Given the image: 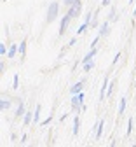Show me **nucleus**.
Returning <instances> with one entry per match:
<instances>
[{
  "label": "nucleus",
  "instance_id": "obj_29",
  "mask_svg": "<svg viewBox=\"0 0 136 147\" xmlns=\"http://www.w3.org/2000/svg\"><path fill=\"white\" fill-rule=\"evenodd\" d=\"M0 70L5 72V61H4V60H2V63H0Z\"/></svg>",
  "mask_w": 136,
  "mask_h": 147
},
{
  "label": "nucleus",
  "instance_id": "obj_34",
  "mask_svg": "<svg viewBox=\"0 0 136 147\" xmlns=\"http://www.w3.org/2000/svg\"><path fill=\"white\" fill-rule=\"evenodd\" d=\"M4 2H5V0H4Z\"/></svg>",
  "mask_w": 136,
  "mask_h": 147
},
{
  "label": "nucleus",
  "instance_id": "obj_12",
  "mask_svg": "<svg viewBox=\"0 0 136 147\" xmlns=\"http://www.w3.org/2000/svg\"><path fill=\"white\" fill-rule=\"evenodd\" d=\"M79 128H80V117H79V114H75V117H73V135L75 137L79 135Z\"/></svg>",
  "mask_w": 136,
  "mask_h": 147
},
{
  "label": "nucleus",
  "instance_id": "obj_14",
  "mask_svg": "<svg viewBox=\"0 0 136 147\" xmlns=\"http://www.w3.org/2000/svg\"><path fill=\"white\" fill-rule=\"evenodd\" d=\"M31 123H33V112L26 110V114L23 116V124H31Z\"/></svg>",
  "mask_w": 136,
  "mask_h": 147
},
{
  "label": "nucleus",
  "instance_id": "obj_1",
  "mask_svg": "<svg viewBox=\"0 0 136 147\" xmlns=\"http://www.w3.org/2000/svg\"><path fill=\"white\" fill-rule=\"evenodd\" d=\"M58 12H60V4H58V2H51V5L47 7L46 21H47V23H52L56 18H58Z\"/></svg>",
  "mask_w": 136,
  "mask_h": 147
},
{
  "label": "nucleus",
  "instance_id": "obj_15",
  "mask_svg": "<svg viewBox=\"0 0 136 147\" xmlns=\"http://www.w3.org/2000/svg\"><path fill=\"white\" fill-rule=\"evenodd\" d=\"M108 25H110L108 21H105V23L101 25V28H100V33H98L100 37H103V35H108V32H110V26H108Z\"/></svg>",
  "mask_w": 136,
  "mask_h": 147
},
{
  "label": "nucleus",
  "instance_id": "obj_17",
  "mask_svg": "<svg viewBox=\"0 0 136 147\" xmlns=\"http://www.w3.org/2000/svg\"><path fill=\"white\" fill-rule=\"evenodd\" d=\"M92 68H94V60H92V61H89V63H86V65H82V70H84L86 74H89Z\"/></svg>",
  "mask_w": 136,
  "mask_h": 147
},
{
  "label": "nucleus",
  "instance_id": "obj_8",
  "mask_svg": "<svg viewBox=\"0 0 136 147\" xmlns=\"http://www.w3.org/2000/svg\"><path fill=\"white\" fill-rule=\"evenodd\" d=\"M16 54H19V44H11V47H9V53H7V56H9V60H12Z\"/></svg>",
  "mask_w": 136,
  "mask_h": 147
},
{
  "label": "nucleus",
  "instance_id": "obj_9",
  "mask_svg": "<svg viewBox=\"0 0 136 147\" xmlns=\"http://www.w3.org/2000/svg\"><path fill=\"white\" fill-rule=\"evenodd\" d=\"M25 114H26L25 103H23L21 100H19V102H17V109H16V114H14V116H16V117H21V116H25Z\"/></svg>",
  "mask_w": 136,
  "mask_h": 147
},
{
  "label": "nucleus",
  "instance_id": "obj_16",
  "mask_svg": "<svg viewBox=\"0 0 136 147\" xmlns=\"http://www.w3.org/2000/svg\"><path fill=\"white\" fill-rule=\"evenodd\" d=\"M126 105H127V100H126V96H122V98H121V102H119V116H122V114H124Z\"/></svg>",
  "mask_w": 136,
  "mask_h": 147
},
{
  "label": "nucleus",
  "instance_id": "obj_26",
  "mask_svg": "<svg viewBox=\"0 0 136 147\" xmlns=\"http://www.w3.org/2000/svg\"><path fill=\"white\" fill-rule=\"evenodd\" d=\"M113 18H115V9H112V11H110V16H108V20H107V21L110 23V21L113 20Z\"/></svg>",
  "mask_w": 136,
  "mask_h": 147
},
{
  "label": "nucleus",
  "instance_id": "obj_30",
  "mask_svg": "<svg viewBox=\"0 0 136 147\" xmlns=\"http://www.w3.org/2000/svg\"><path fill=\"white\" fill-rule=\"evenodd\" d=\"M75 42H77V39H72V40L68 42V47H72V46H75Z\"/></svg>",
  "mask_w": 136,
  "mask_h": 147
},
{
  "label": "nucleus",
  "instance_id": "obj_10",
  "mask_svg": "<svg viewBox=\"0 0 136 147\" xmlns=\"http://www.w3.org/2000/svg\"><path fill=\"white\" fill-rule=\"evenodd\" d=\"M108 84H110V81H108V77H105V79H103V84H101V91H100V100H105V95H107Z\"/></svg>",
  "mask_w": 136,
  "mask_h": 147
},
{
  "label": "nucleus",
  "instance_id": "obj_28",
  "mask_svg": "<svg viewBox=\"0 0 136 147\" xmlns=\"http://www.w3.org/2000/svg\"><path fill=\"white\" fill-rule=\"evenodd\" d=\"M110 2H112V0H101V5L107 7V5H110Z\"/></svg>",
  "mask_w": 136,
  "mask_h": 147
},
{
  "label": "nucleus",
  "instance_id": "obj_32",
  "mask_svg": "<svg viewBox=\"0 0 136 147\" xmlns=\"http://www.w3.org/2000/svg\"><path fill=\"white\" fill-rule=\"evenodd\" d=\"M133 16L136 18V5H134V11H133Z\"/></svg>",
  "mask_w": 136,
  "mask_h": 147
},
{
  "label": "nucleus",
  "instance_id": "obj_6",
  "mask_svg": "<svg viewBox=\"0 0 136 147\" xmlns=\"http://www.w3.org/2000/svg\"><path fill=\"white\" fill-rule=\"evenodd\" d=\"M103 126H105V121H103V119L98 121V124H96V133H94V138H96V140L101 138V135H103Z\"/></svg>",
  "mask_w": 136,
  "mask_h": 147
},
{
  "label": "nucleus",
  "instance_id": "obj_23",
  "mask_svg": "<svg viewBox=\"0 0 136 147\" xmlns=\"http://www.w3.org/2000/svg\"><path fill=\"white\" fill-rule=\"evenodd\" d=\"M49 123H52V114H51V116H49V117H46V119H44V121H42V123H40V126H47V124H49Z\"/></svg>",
  "mask_w": 136,
  "mask_h": 147
},
{
  "label": "nucleus",
  "instance_id": "obj_25",
  "mask_svg": "<svg viewBox=\"0 0 136 147\" xmlns=\"http://www.w3.org/2000/svg\"><path fill=\"white\" fill-rule=\"evenodd\" d=\"M26 140H28V135H26V133H23V135H21V138H19L21 145H23V144H26Z\"/></svg>",
  "mask_w": 136,
  "mask_h": 147
},
{
  "label": "nucleus",
  "instance_id": "obj_11",
  "mask_svg": "<svg viewBox=\"0 0 136 147\" xmlns=\"http://www.w3.org/2000/svg\"><path fill=\"white\" fill-rule=\"evenodd\" d=\"M19 54H21V61L26 58V39H23L19 42Z\"/></svg>",
  "mask_w": 136,
  "mask_h": 147
},
{
  "label": "nucleus",
  "instance_id": "obj_20",
  "mask_svg": "<svg viewBox=\"0 0 136 147\" xmlns=\"http://www.w3.org/2000/svg\"><path fill=\"white\" fill-rule=\"evenodd\" d=\"M133 117H129L127 119V128H126V135H131V131H133Z\"/></svg>",
  "mask_w": 136,
  "mask_h": 147
},
{
  "label": "nucleus",
  "instance_id": "obj_13",
  "mask_svg": "<svg viewBox=\"0 0 136 147\" xmlns=\"http://www.w3.org/2000/svg\"><path fill=\"white\" fill-rule=\"evenodd\" d=\"M9 107H11V98L7 100V98H5V93H4V95H2V102H0V109H2V112H5Z\"/></svg>",
  "mask_w": 136,
  "mask_h": 147
},
{
  "label": "nucleus",
  "instance_id": "obj_5",
  "mask_svg": "<svg viewBox=\"0 0 136 147\" xmlns=\"http://www.w3.org/2000/svg\"><path fill=\"white\" fill-rule=\"evenodd\" d=\"M84 86H86V79H82V81H77L72 88H70V95L73 96V95H79V93H82L84 91Z\"/></svg>",
  "mask_w": 136,
  "mask_h": 147
},
{
  "label": "nucleus",
  "instance_id": "obj_4",
  "mask_svg": "<svg viewBox=\"0 0 136 147\" xmlns=\"http://www.w3.org/2000/svg\"><path fill=\"white\" fill-rule=\"evenodd\" d=\"M70 21H72V16L66 12V14L61 18V23H60V37H63V35H65V32L68 30V25H70Z\"/></svg>",
  "mask_w": 136,
  "mask_h": 147
},
{
  "label": "nucleus",
  "instance_id": "obj_33",
  "mask_svg": "<svg viewBox=\"0 0 136 147\" xmlns=\"http://www.w3.org/2000/svg\"><path fill=\"white\" fill-rule=\"evenodd\" d=\"M129 2H131V4H133V2H134V0H129Z\"/></svg>",
  "mask_w": 136,
  "mask_h": 147
},
{
  "label": "nucleus",
  "instance_id": "obj_31",
  "mask_svg": "<svg viewBox=\"0 0 136 147\" xmlns=\"http://www.w3.org/2000/svg\"><path fill=\"white\" fill-rule=\"evenodd\" d=\"M110 147H115V140H112V142H110Z\"/></svg>",
  "mask_w": 136,
  "mask_h": 147
},
{
  "label": "nucleus",
  "instance_id": "obj_2",
  "mask_svg": "<svg viewBox=\"0 0 136 147\" xmlns=\"http://www.w3.org/2000/svg\"><path fill=\"white\" fill-rule=\"evenodd\" d=\"M66 12L72 16V20H73V18H79V14L82 12V0H75L73 5H72V7H68V11H66Z\"/></svg>",
  "mask_w": 136,
  "mask_h": 147
},
{
  "label": "nucleus",
  "instance_id": "obj_19",
  "mask_svg": "<svg viewBox=\"0 0 136 147\" xmlns=\"http://www.w3.org/2000/svg\"><path fill=\"white\" fill-rule=\"evenodd\" d=\"M7 53H9V51H7V46L2 42V44H0V56L5 58V56H7Z\"/></svg>",
  "mask_w": 136,
  "mask_h": 147
},
{
  "label": "nucleus",
  "instance_id": "obj_3",
  "mask_svg": "<svg viewBox=\"0 0 136 147\" xmlns=\"http://www.w3.org/2000/svg\"><path fill=\"white\" fill-rule=\"evenodd\" d=\"M91 18H92V11L86 14V18H84V23L79 26V30H77V35H82V33H86V32H87V28L91 26Z\"/></svg>",
  "mask_w": 136,
  "mask_h": 147
},
{
  "label": "nucleus",
  "instance_id": "obj_24",
  "mask_svg": "<svg viewBox=\"0 0 136 147\" xmlns=\"http://www.w3.org/2000/svg\"><path fill=\"white\" fill-rule=\"evenodd\" d=\"M119 58H121V51H119V53H115V56H113V60H112V65L117 63V61H119Z\"/></svg>",
  "mask_w": 136,
  "mask_h": 147
},
{
  "label": "nucleus",
  "instance_id": "obj_7",
  "mask_svg": "<svg viewBox=\"0 0 136 147\" xmlns=\"http://www.w3.org/2000/svg\"><path fill=\"white\" fill-rule=\"evenodd\" d=\"M96 53H98V49H91L86 56L82 58V65H86V63H89V61H92L94 60V56H96Z\"/></svg>",
  "mask_w": 136,
  "mask_h": 147
},
{
  "label": "nucleus",
  "instance_id": "obj_18",
  "mask_svg": "<svg viewBox=\"0 0 136 147\" xmlns=\"http://www.w3.org/2000/svg\"><path fill=\"white\" fill-rule=\"evenodd\" d=\"M19 88V74H14L12 76V89H17Z\"/></svg>",
  "mask_w": 136,
  "mask_h": 147
},
{
  "label": "nucleus",
  "instance_id": "obj_27",
  "mask_svg": "<svg viewBox=\"0 0 136 147\" xmlns=\"http://www.w3.org/2000/svg\"><path fill=\"white\" fill-rule=\"evenodd\" d=\"M73 2H75V0H65V5H66V7H72Z\"/></svg>",
  "mask_w": 136,
  "mask_h": 147
},
{
  "label": "nucleus",
  "instance_id": "obj_22",
  "mask_svg": "<svg viewBox=\"0 0 136 147\" xmlns=\"http://www.w3.org/2000/svg\"><path fill=\"white\" fill-rule=\"evenodd\" d=\"M100 39H101V37L98 35V37H96V39H92V42H91V49H96V46H98V42H100Z\"/></svg>",
  "mask_w": 136,
  "mask_h": 147
},
{
  "label": "nucleus",
  "instance_id": "obj_35",
  "mask_svg": "<svg viewBox=\"0 0 136 147\" xmlns=\"http://www.w3.org/2000/svg\"><path fill=\"white\" fill-rule=\"evenodd\" d=\"M30 147H31V145H30Z\"/></svg>",
  "mask_w": 136,
  "mask_h": 147
},
{
  "label": "nucleus",
  "instance_id": "obj_21",
  "mask_svg": "<svg viewBox=\"0 0 136 147\" xmlns=\"http://www.w3.org/2000/svg\"><path fill=\"white\" fill-rule=\"evenodd\" d=\"M113 88H115V82H113V81H110V84H108V89H107V96H112V93H113Z\"/></svg>",
  "mask_w": 136,
  "mask_h": 147
}]
</instances>
